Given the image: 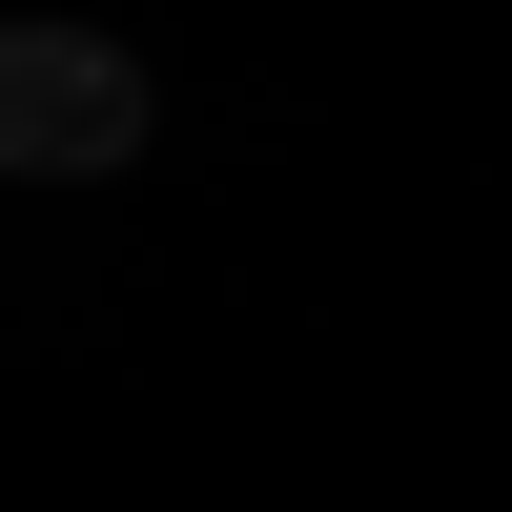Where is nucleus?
I'll use <instances>...</instances> for the list:
<instances>
[{"label": "nucleus", "instance_id": "f257e3e1", "mask_svg": "<svg viewBox=\"0 0 512 512\" xmlns=\"http://www.w3.org/2000/svg\"><path fill=\"white\" fill-rule=\"evenodd\" d=\"M144 164V62L82 21H0V185H103Z\"/></svg>", "mask_w": 512, "mask_h": 512}]
</instances>
